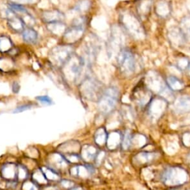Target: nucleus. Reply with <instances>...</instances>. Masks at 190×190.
I'll list each match as a JSON object with an SVG mask.
<instances>
[{"label":"nucleus","instance_id":"nucleus-1","mask_svg":"<svg viewBox=\"0 0 190 190\" xmlns=\"http://www.w3.org/2000/svg\"><path fill=\"white\" fill-rule=\"evenodd\" d=\"M122 23L126 31L135 40H143L145 31L140 21L131 13H126L122 16Z\"/></svg>","mask_w":190,"mask_h":190},{"label":"nucleus","instance_id":"nucleus-2","mask_svg":"<svg viewBox=\"0 0 190 190\" xmlns=\"http://www.w3.org/2000/svg\"><path fill=\"white\" fill-rule=\"evenodd\" d=\"M119 98V92L114 87H109L103 91L98 100L100 110L104 114H108L114 110Z\"/></svg>","mask_w":190,"mask_h":190},{"label":"nucleus","instance_id":"nucleus-3","mask_svg":"<svg viewBox=\"0 0 190 190\" xmlns=\"http://www.w3.org/2000/svg\"><path fill=\"white\" fill-rule=\"evenodd\" d=\"M119 68L125 75H131L137 69V60L134 54L129 49L120 50L118 56Z\"/></svg>","mask_w":190,"mask_h":190},{"label":"nucleus","instance_id":"nucleus-4","mask_svg":"<svg viewBox=\"0 0 190 190\" xmlns=\"http://www.w3.org/2000/svg\"><path fill=\"white\" fill-rule=\"evenodd\" d=\"M161 178L167 185H181L185 181L181 178L187 179V173L176 167L168 168L163 172Z\"/></svg>","mask_w":190,"mask_h":190},{"label":"nucleus","instance_id":"nucleus-5","mask_svg":"<svg viewBox=\"0 0 190 190\" xmlns=\"http://www.w3.org/2000/svg\"><path fill=\"white\" fill-rule=\"evenodd\" d=\"M145 86L151 92L157 93L159 94H161V92L167 87L161 76L154 71H151L146 74L145 79Z\"/></svg>","mask_w":190,"mask_h":190},{"label":"nucleus","instance_id":"nucleus-6","mask_svg":"<svg viewBox=\"0 0 190 190\" xmlns=\"http://www.w3.org/2000/svg\"><path fill=\"white\" fill-rule=\"evenodd\" d=\"M82 86V94L90 100H95V98H98L99 100L103 92V91L101 92V86H100L99 82L96 80L88 79L83 82Z\"/></svg>","mask_w":190,"mask_h":190},{"label":"nucleus","instance_id":"nucleus-7","mask_svg":"<svg viewBox=\"0 0 190 190\" xmlns=\"http://www.w3.org/2000/svg\"><path fill=\"white\" fill-rule=\"evenodd\" d=\"M168 102L165 99L160 98H152L148 106V113L153 119H157L162 115L167 108Z\"/></svg>","mask_w":190,"mask_h":190},{"label":"nucleus","instance_id":"nucleus-8","mask_svg":"<svg viewBox=\"0 0 190 190\" xmlns=\"http://www.w3.org/2000/svg\"><path fill=\"white\" fill-rule=\"evenodd\" d=\"M135 102L140 107L149 106L152 100V94L150 90L145 85L137 86L136 89L133 92Z\"/></svg>","mask_w":190,"mask_h":190},{"label":"nucleus","instance_id":"nucleus-9","mask_svg":"<svg viewBox=\"0 0 190 190\" xmlns=\"http://www.w3.org/2000/svg\"><path fill=\"white\" fill-rule=\"evenodd\" d=\"M71 57V50L68 47H58L56 48V50H53V58L56 63L63 66L70 60Z\"/></svg>","mask_w":190,"mask_h":190},{"label":"nucleus","instance_id":"nucleus-10","mask_svg":"<svg viewBox=\"0 0 190 190\" xmlns=\"http://www.w3.org/2000/svg\"><path fill=\"white\" fill-rule=\"evenodd\" d=\"M168 37L172 44L175 46H181L185 43L187 38L181 30L180 28H172L169 31Z\"/></svg>","mask_w":190,"mask_h":190},{"label":"nucleus","instance_id":"nucleus-11","mask_svg":"<svg viewBox=\"0 0 190 190\" xmlns=\"http://www.w3.org/2000/svg\"><path fill=\"white\" fill-rule=\"evenodd\" d=\"M155 13L159 17L167 18L171 13V5L166 0H159L155 7Z\"/></svg>","mask_w":190,"mask_h":190},{"label":"nucleus","instance_id":"nucleus-12","mask_svg":"<svg viewBox=\"0 0 190 190\" xmlns=\"http://www.w3.org/2000/svg\"><path fill=\"white\" fill-rule=\"evenodd\" d=\"M175 111L177 113H187L190 112V98L187 96L180 97L174 103Z\"/></svg>","mask_w":190,"mask_h":190},{"label":"nucleus","instance_id":"nucleus-13","mask_svg":"<svg viewBox=\"0 0 190 190\" xmlns=\"http://www.w3.org/2000/svg\"><path fill=\"white\" fill-rule=\"evenodd\" d=\"M152 0H140L137 3V11L141 19L145 18L150 13Z\"/></svg>","mask_w":190,"mask_h":190},{"label":"nucleus","instance_id":"nucleus-14","mask_svg":"<svg viewBox=\"0 0 190 190\" xmlns=\"http://www.w3.org/2000/svg\"><path fill=\"white\" fill-rule=\"evenodd\" d=\"M166 84L167 86L172 91L174 92H177V91H181L184 88V84L181 81L180 79H178L175 76H169L166 79Z\"/></svg>","mask_w":190,"mask_h":190},{"label":"nucleus","instance_id":"nucleus-15","mask_svg":"<svg viewBox=\"0 0 190 190\" xmlns=\"http://www.w3.org/2000/svg\"><path fill=\"white\" fill-rule=\"evenodd\" d=\"M43 16L45 22H48V23H60V20H62V18L64 17L63 14L57 11L45 12Z\"/></svg>","mask_w":190,"mask_h":190},{"label":"nucleus","instance_id":"nucleus-16","mask_svg":"<svg viewBox=\"0 0 190 190\" xmlns=\"http://www.w3.org/2000/svg\"><path fill=\"white\" fill-rule=\"evenodd\" d=\"M23 39L28 43H35L37 40V33L32 28H27L23 32Z\"/></svg>","mask_w":190,"mask_h":190},{"label":"nucleus","instance_id":"nucleus-17","mask_svg":"<svg viewBox=\"0 0 190 190\" xmlns=\"http://www.w3.org/2000/svg\"><path fill=\"white\" fill-rule=\"evenodd\" d=\"M97 155V150L94 146H91V145H87L82 151V157L85 160H91L94 159V157Z\"/></svg>","mask_w":190,"mask_h":190},{"label":"nucleus","instance_id":"nucleus-18","mask_svg":"<svg viewBox=\"0 0 190 190\" xmlns=\"http://www.w3.org/2000/svg\"><path fill=\"white\" fill-rule=\"evenodd\" d=\"M9 25L11 26L12 29H13L16 31H19L23 29L24 23L20 18L17 17H12L8 19Z\"/></svg>","mask_w":190,"mask_h":190},{"label":"nucleus","instance_id":"nucleus-19","mask_svg":"<svg viewBox=\"0 0 190 190\" xmlns=\"http://www.w3.org/2000/svg\"><path fill=\"white\" fill-rule=\"evenodd\" d=\"M181 30L187 38L190 36V15L186 16L181 22Z\"/></svg>","mask_w":190,"mask_h":190},{"label":"nucleus","instance_id":"nucleus-20","mask_svg":"<svg viewBox=\"0 0 190 190\" xmlns=\"http://www.w3.org/2000/svg\"><path fill=\"white\" fill-rule=\"evenodd\" d=\"M121 140L120 135L118 132H112L108 138V145L111 149H114L118 146Z\"/></svg>","mask_w":190,"mask_h":190},{"label":"nucleus","instance_id":"nucleus-21","mask_svg":"<svg viewBox=\"0 0 190 190\" xmlns=\"http://www.w3.org/2000/svg\"><path fill=\"white\" fill-rule=\"evenodd\" d=\"M107 139V135L106 131L104 129L101 128L98 129L97 131L96 135H95V141L98 143V145H103L106 143V140Z\"/></svg>","mask_w":190,"mask_h":190},{"label":"nucleus","instance_id":"nucleus-22","mask_svg":"<svg viewBox=\"0 0 190 190\" xmlns=\"http://www.w3.org/2000/svg\"><path fill=\"white\" fill-rule=\"evenodd\" d=\"M16 172H17V171H16L15 167L12 165L6 166L3 169V176L7 179H12L15 177Z\"/></svg>","mask_w":190,"mask_h":190},{"label":"nucleus","instance_id":"nucleus-23","mask_svg":"<svg viewBox=\"0 0 190 190\" xmlns=\"http://www.w3.org/2000/svg\"><path fill=\"white\" fill-rule=\"evenodd\" d=\"M11 47V42L7 37H0V50L6 51Z\"/></svg>","mask_w":190,"mask_h":190},{"label":"nucleus","instance_id":"nucleus-24","mask_svg":"<svg viewBox=\"0 0 190 190\" xmlns=\"http://www.w3.org/2000/svg\"><path fill=\"white\" fill-rule=\"evenodd\" d=\"M189 65L190 62L189 61V60L186 57L180 58L177 62V67L178 68V69L181 71L186 70L187 68H189Z\"/></svg>","mask_w":190,"mask_h":190},{"label":"nucleus","instance_id":"nucleus-25","mask_svg":"<svg viewBox=\"0 0 190 190\" xmlns=\"http://www.w3.org/2000/svg\"><path fill=\"white\" fill-rule=\"evenodd\" d=\"M131 135L129 133H126L123 136V141H122V144L123 146L124 149H128L129 148V146L131 145Z\"/></svg>","mask_w":190,"mask_h":190},{"label":"nucleus","instance_id":"nucleus-26","mask_svg":"<svg viewBox=\"0 0 190 190\" xmlns=\"http://www.w3.org/2000/svg\"><path fill=\"white\" fill-rule=\"evenodd\" d=\"M43 173L47 179H56V177H58V175H56V173L54 172V171H52L51 169H45V172Z\"/></svg>","mask_w":190,"mask_h":190},{"label":"nucleus","instance_id":"nucleus-27","mask_svg":"<svg viewBox=\"0 0 190 190\" xmlns=\"http://www.w3.org/2000/svg\"><path fill=\"white\" fill-rule=\"evenodd\" d=\"M36 100L40 101L42 103H45L46 105H50L52 103V100L48 96H40L36 98Z\"/></svg>","mask_w":190,"mask_h":190},{"label":"nucleus","instance_id":"nucleus-28","mask_svg":"<svg viewBox=\"0 0 190 190\" xmlns=\"http://www.w3.org/2000/svg\"><path fill=\"white\" fill-rule=\"evenodd\" d=\"M10 6H11V10H12L13 11H18L21 12V13L25 12V9L20 5H17V4H11Z\"/></svg>","mask_w":190,"mask_h":190},{"label":"nucleus","instance_id":"nucleus-29","mask_svg":"<svg viewBox=\"0 0 190 190\" xmlns=\"http://www.w3.org/2000/svg\"><path fill=\"white\" fill-rule=\"evenodd\" d=\"M17 172L18 175H19V177H20V179H24L26 175H27V172H26V171L24 169L23 167H19V170H18Z\"/></svg>","mask_w":190,"mask_h":190},{"label":"nucleus","instance_id":"nucleus-30","mask_svg":"<svg viewBox=\"0 0 190 190\" xmlns=\"http://www.w3.org/2000/svg\"><path fill=\"white\" fill-rule=\"evenodd\" d=\"M30 108H31V106H28V105H25V106H19V107H18V108L16 109L15 111H14L13 113H19V112H24V111L28 110V109Z\"/></svg>","mask_w":190,"mask_h":190},{"label":"nucleus","instance_id":"nucleus-31","mask_svg":"<svg viewBox=\"0 0 190 190\" xmlns=\"http://www.w3.org/2000/svg\"><path fill=\"white\" fill-rule=\"evenodd\" d=\"M24 186L27 187V188H26V190H36V187L34 184H32V183H25V185Z\"/></svg>","mask_w":190,"mask_h":190},{"label":"nucleus","instance_id":"nucleus-32","mask_svg":"<svg viewBox=\"0 0 190 190\" xmlns=\"http://www.w3.org/2000/svg\"><path fill=\"white\" fill-rule=\"evenodd\" d=\"M71 190H82V189L80 187H77V188H74V189H71Z\"/></svg>","mask_w":190,"mask_h":190},{"label":"nucleus","instance_id":"nucleus-33","mask_svg":"<svg viewBox=\"0 0 190 190\" xmlns=\"http://www.w3.org/2000/svg\"><path fill=\"white\" fill-rule=\"evenodd\" d=\"M189 75H190V65H189Z\"/></svg>","mask_w":190,"mask_h":190}]
</instances>
